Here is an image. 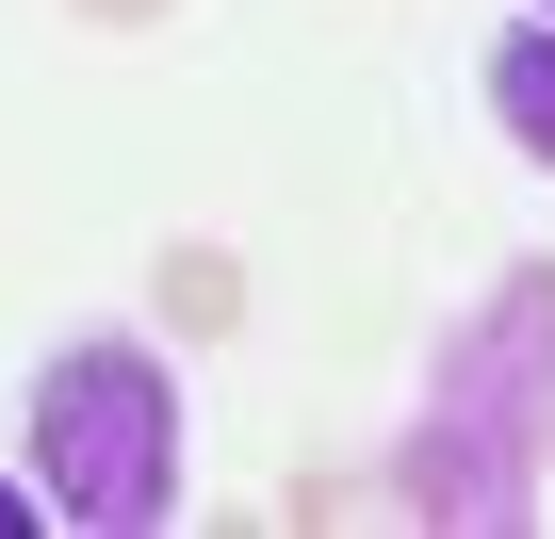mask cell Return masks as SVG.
Wrapping results in <instances>:
<instances>
[{"mask_svg": "<svg viewBox=\"0 0 555 539\" xmlns=\"http://www.w3.org/2000/svg\"><path fill=\"white\" fill-rule=\"evenodd\" d=\"M490 115H506V131H522L539 164H555V34H539V17H522V34L490 50Z\"/></svg>", "mask_w": 555, "mask_h": 539, "instance_id": "obj_4", "label": "cell"}, {"mask_svg": "<svg viewBox=\"0 0 555 539\" xmlns=\"http://www.w3.org/2000/svg\"><path fill=\"white\" fill-rule=\"evenodd\" d=\"M34 523H50V506H17V474H0V539H34Z\"/></svg>", "mask_w": 555, "mask_h": 539, "instance_id": "obj_6", "label": "cell"}, {"mask_svg": "<svg viewBox=\"0 0 555 539\" xmlns=\"http://www.w3.org/2000/svg\"><path fill=\"white\" fill-rule=\"evenodd\" d=\"M539 17H555V0H539Z\"/></svg>", "mask_w": 555, "mask_h": 539, "instance_id": "obj_7", "label": "cell"}, {"mask_svg": "<svg viewBox=\"0 0 555 539\" xmlns=\"http://www.w3.org/2000/svg\"><path fill=\"white\" fill-rule=\"evenodd\" d=\"M34 490H50V523H115V539H147L180 506V393L131 328H82L34 376Z\"/></svg>", "mask_w": 555, "mask_h": 539, "instance_id": "obj_2", "label": "cell"}, {"mask_svg": "<svg viewBox=\"0 0 555 539\" xmlns=\"http://www.w3.org/2000/svg\"><path fill=\"white\" fill-rule=\"evenodd\" d=\"M82 17H99V34H147V17H180V0H82Z\"/></svg>", "mask_w": 555, "mask_h": 539, "instance_id": "obj_5", "label": "cell"}, {"mask_svg": "<svg viewBox=\"0 0 555 539\" xmlns=\"http://www.w3.org/2000/svg\"><path fill=\"white\" fill-rule=\"evenodd\" d=\"M164 328H180V344H229V328H245V261H229V245H164Z\"/></svg>", "mask_w": 555, "mask_h": 539, "instance_id": "obj_3", "label": "cell"}, {"mask_svg": "<svg viewBox=\"0 0 555 539\" xmlns=\"http://www.w3.org/2000/svg\"><path fill=\"white\" fill-rule=\"evenodd\" d=\"M539 458H555V261L490 279L457 328H441V376L392 441V506L425 539H490L539 506Z\"/></svg>", "mask_w": 555, "mask_h": 539, "instance_id": "obj_1", "label": "cell"}]
</instances>
